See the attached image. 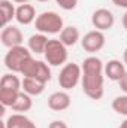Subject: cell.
Listing matches in <instances>:
<instances>
[{
    "instance_id": "6da1fadb",
    "label": "cell",
    "mask_w": 127,
    "mask_h": 128,
    "mask_svg": "<svg viewBox=\"0 0 127 128\" xmlns=\"http://www.w3.org/2000/svg\"><path fill=\"white\" fill-rule=\"evenodd\" d=\"M82 68V79H81V85H82V91L84 94L91 98V100H100L105 94V64L102 63L100 58H97L94 55L88 57L84 60V63L81 66Z\"/></svg>"
},
{
    "instance_id": "7a4b0ae2",
    "label": "cell",
    "mask_w": 127,
    "mask_h": 128,
    "mask_svg": "<svg viewBox=\"0 0 127 128\" xmlns=\"http://www.w3.org/2000/svg\"><path fill=\"white\" fill-rule=\"evenodd\" d=\"M23 91V80L15 73H5L0 79V103L3 107H11Z\"/></svg>"
},
{
    "instance_id": "3957f363",
    "label": "cell",
    "mask_w": 127,
    "mask_h": 128,
    "mask_svg": "<svg viewBox=\"0 0 127 128\" xmlns=\"http://www.w3.org/2000/svg\"><path fill=\"white\" fill-rule=\"evenodd\" d=\"M34 26H36V30L39 33H43L48 36V34H57V33L63 32L64 21L57 12L46 10V12H42L37 15Z\"/></svg>"
},
{
    "instance_id": "277c9868",
    "label": "cell",
    "mask_w": 127,
    "mask_h": 128,
    "mask_svg": "<svg viewBox=\"0 0 127 128\" xmlns=\"http://www.w3.org/2000/svg\"><path fill=\"white\" fill-rule=\"evenodd\" d=\"M30 57H32V52H30L29 48H26L23 45L21 46H14V48L8 49V52L3 58V63H5V67L11 73H21L23 64Z\"/></svg>"
},
{
    "instance_id": "5b68a950",
    "label": "cell",
    "mask_w": 127,
    "mask_h": 128,
    "mask_svg": "<svg viewBox=\"0 0 127 128\" xmlns=\"http://www.w3.org/2000/svg\"><path fill=\"white\" fill-rule=\"evenodd\" d=\"M43 57L51 67H60L67 61V46L60 39H49Z\"/></svg>"
},
{
    "instance_id": "8992f818",
    "label": "cell",
    "mask_w": 127,
    "mask_h": 128,
    "mask_svg": "<svg viewBox=\"0 0 127 128\" xmlns=\"http://www.w3.org/2000/svg\"><path fill=\"white\" fill-rule=\"evenodd\" d=\"M82 79V68L76 63H67L63 66L58 74V85L64 91L73 90Z\"/></svg>"
},
{
    "instance_id": "52a82bcc",
    "label": "cell",
    "mask_w": 127,
    "mask_h": 128,
    "mask_svg": "<svg viewBox=\"0 0 127 128\" xmlns=\"http://www.w3.org/2000/svg\"><path fill=\"white\" fill-rule=\"evenodd\" d=\"M105 43H106V37H105L103 32H99V30H91V32L85 33L84 37L81 39L82 49L90 54H96V52L102 51Z\"/></svg>"
},
{
    "instance_id": "ba28073f",
    "label": "cell",
    "mask_w": 127,
    "mask_h": 128,
    "mask_svg": "<svg viewBox=\"0 0 127 128\" xmlns=\"http://www.w3.org/2000/svg\"><path fill=\"white\" fill-rule=\"evenodd\" d=\"M91 24L96 30L99 32H106V30H111L115 24V16L114 14L106 9V8H100V9H96L91 15Z\"/></svg>"
},
{
    "instance_id": "9c48e42d",
    "label": "cell",
    "mask_w": 127,
    "mask_h": 128,
    "mask_svg": "<svg viewBox=\"0 0 127 128\" xmlns=\"http://www.w3.org/2000/svg\"><path fill=\"white\" fill-rule=\"evenodd\" d=\"M0 42H2V45L5 48L11 49L14 46H21L23 42H24V36H23V33H21V30L18 27L9 24V26L2 28V32H0Z\"/></svg>"
},
{
    "instance_id": "30bf717a",
    "label": "cell",
    "mask_w": 127,
    "mask_h": 128,
    "mask_svg": "<svg viewBox=\"0 0 127 128\" xmlns=\"http://www.w3.org/2000/svg\"><path fill=\"white\" fill-rule=\"evenodd\" d=\"M70 96L67 94V91H57L52 92L48 97V107L54 112H63L66 109L70 107Z\"/></svg>"
},
{
    "instance_id": "8fae6325",
    "label": "cell",
    "mask_w": 127,
    "mask_h": 128,
    "mask_svg": "<svg viewBox=\"0 0 127 128\" xmlns=\"http://www.w3.org/2000/svg\"><path fill=\"white\" fill-rule=\"evenodd\" d=\"M126 72H127L126 64L123 61H120V60H109L105 64V76L109 80L120 82L123 79V76L126 74Z\"/></svg>"
},
{
    "instance_id": "7c38bea8",
    "label": "cell",
    "mask_w": 127,
    "mask_h": 128,
    "mask_svg": "<svg viewBox=\"0 0 127 128\" xmlns=\"http://www.w3.org/2000/svg\"><path fill=\"white\" fill-rule=\"evenodd\" d=\"M36 9L34 6L26 3V4H20L17 8V15H15V21L21 26H30L32 22L36 21Z\"/></svg>"
},
{
    "instance_id": "4fadbf2b",
    "label": "cell",
    "mask_w": 127,
    "mask_h": 128,
    "mask_svg": "<svg viewBox=\"0 0 127 128\" xmlns=\"http://www.w3.org/2000/svg\"><path fill=\"white\" fill-rule=\"evenodd\" d=\"M49 39L46 34L43 33H36V34H32L27 40V48L30 49V52L39 55V54H43L45 49H46V45H48Z\"/></svg>"
},
{
    "instance_id": "5bb4252c",
    "label": "cell",
    "mask_w": 127,
    "mask_h": 128,
    "mask_svg": "<svg viewBox=\"0 0 127 128\" xmlns=\"http://www.w3.org/2000/svg\"><path fill=\"white\" fill-rule=\"evenodd\" d=\"M5 128H36V124L24 113H14L5 121Z\"/></svg>"
},
{
    "instance_id": "9a60e30c",
    "label": "cell",
    "mask_w": 127,
    "mask_h": 128,
    "mask_svg": "<svg viewBox=\"0 0 127 128\" xmlns=\"http://www.w3.org/2000/svg\"><path fill=\"white\" fill-rule=\"evenodd\" d=\"M46 84L34 79V78H24L23 79V91L29 96H40L45 91Z\"/></svg>"
},
{
    "instance_id": "2e32d148",
    "label": "cell",
    "mask_w": 127,
    "mask_h": 128,
    "mask_svg": "<svg viewBox=\"0 0 127 128\" xmlns=\"http://www.w3.org/2000/svg\"><path fill=\"white\" fill-rule=\"evenodd\" d=\"M0 10H2V28L9 26L12 20H15L17 8L12 4L11 0H0Z\"/></svg>"
},
{
    "instance_id": "e0dca14e",
    "label": "cell",
    "mask_w": 127,
    "mask_h": 128,
    "mask_svg": "<svg viewBox=\"0 0 127 128\" xmlns=\"http://www.w3.org/2000/svg\"><path fill=\"white\" fill-rule=\"evenodd\" d=\"M32 107H33L32 96L26 94L24 91H21V92L18 94L17 100H15L14 104L11 106V109H12L14 112H17V113H26V112H29Z\"/></svg>"
},
{
    "instance_id": "ac0fdd59",
    "label": "cell",
    "mask_w": 127,
    "mask_h": 128,
    "mask_svg": "<svg viewBox=\"0 0 127 128\" xmlns=\"http://www.w3.org/2000/svg\"><path fill=\"white\" fill-rule=\"evenodd\" d=\"M79 39H81V34H79V30L75 26H67V27L63 28V32L60 33V40L67 48L69 46H75Z\"/></svg>"
},
{
    "instance_id": "d6986e66",
    "label": "cell",
    "mask_w": 127,
    "mask_h": 128,
    "mask_svg": "<svg viewBox=\"0 0 127 128\" xmlns=\"http://www.w3.org/2000/svg\"><path fill=\"white\" fill-rule=\"evenodd\" d=\"M34 79L43 82V84H48L52 78V73H51V67L46 61H39L37 60V67H36V72L33 74Z\"/></svg>"
},
{
    "instance_id": "ffe728a7",
    "label": "cell",
    "mask_w": 127,
    "mask_h": 128,
    "mask_svg": "<svg viewBox=\"0 0 127 128\" xmlns=\"http://www.w3.org/2000/svg\"><path fill=\"white\" fill-rule=\"evenodd\" d=\"M112 110L115 113L127 118V94L118 96L114 98V101H112Z\"/></svg>"
},
{
    "instance_id": "44dd1931",
    "label": "cell",
    "mask_w": 127,
    "mask_h": 128,
    "mask_svg": "<svg viewBox=\"0 0 127 128\" xmlns=\"http://www.w3.org/2000/svg\"><path fill=\"white\" fill-rule=\"evenodd\" d=\"M55 3L63 10H73L78 6V0H55Z\"/></svg>"
},
{
    "instance_id": "7402d4cb",
    "label": "cell",
    "mask_w": 127,
    "mask_h": 128,
    "mask_svg": "<svg viewBox=\"0 0 127 128\" xmlns=\"http://www.w3.org/2000/svg\"><path fill=\"white\" fill-rule=\"evenodd\" d=\"M48 128H69V127L66 125L64 121H52V122L48 125Z\"/></svg>"
},
{
    "instance_id": "603a6c76",
    "label": "cell",
    "mask_w": 127,
    "mask_h": 128,
    "mask_svg": "<svg viewBox=\"0 0 127 128\" xmlns=\"http://www.w3.org/2000/svg\"><path fill=\"white\" fill-rule=\"evenodd\" d=\"M118 84H120V88H121V91H123L124 94H127V72H126V74L123 76V79H121Z\"/></svg>"
},
{
    "instance_id": "cb8c5ba5",
    "label": "cell",
    "mask_w": 127,
    "mask_h": 128,
    "mask_svg": "<svg viewBox=\"0 0 127 128\" xmlns=\"http://www.w3.org/2000/svg\"><path fill=\"white\" fill-rule=\"evenodd\" d=\"M112 3H114L117 8H123V9H127V0H112Z\"/></svg>"
},
{
    "instance_id": "d4e9b609",
    "label": "cell",
    "mask_w": 127,
    "mask_h": 128,
    "mask_svg": "<svg viewBox=\"0 0 127 128\" xmlns=\"http://www.w3.org/2000/svg\"><path fill=\"white\" fill-rule=\"evenodd\" d=\"M123 27L127 30V10L124 12V15H123Z\"/></svg>"
},
{
    "instance_id": "484cf974",
    "label": "cell",
    "mask_w": 127,
    "mask_h": 128,
    "mask_svg": "<svg viewBox=\"0 0 127 128\" xmlns=\"http://www.w3.org/2000/svg\"><path fill=\"white\" fill-rule=\"evenodd\" d=\"M12 2H15V3H18V4H26V3H29L30 0H12Z\"/></svg>"
},
{
    "instance_id": "4316f807",
    "label": "cell",
    "mask_w": 127,
    "mask_h": 128,
    "mask_svg": "<svg viewBox=\"0 0 127 128\" xmlns=\"http://www.w3.org/2000/svg\"><path fill=\"white\" fill-rule=\"evenodd\" d=\"M123 63L127 66V49L124 51V54H123Z\"/></svg>"
},
{
    "instance_id": "83f0119b",
    "label": "cell",
    "mask_w": 127,
    "mask_h": 128,
    "mask_svg": "<svg viewBox=\"0 0 127 128\" xmlns=\"http://www.w3.org/2000/svg\"><path fill=\"white\" fill-rule=\"evenodd\" d=\"M118 128H127V118L121 122V124H120V127H118Z\"/></svg>"
},
{
    "instance_id": "f1b7e54d",
    "label": "cell",
    "mask_w": 127,
    "mask_h": 128,
    "mask_svg": "<svg viewBox=\"0 0 127 128\" xmlns=\"http://www.w3.org/2000/svg\"><path fill=\"white\" fill-rule=\"evenodd\" d=\"M36 2H40V3H45V2H49V0H36Z\"/></svg>"
}]
</instances>
